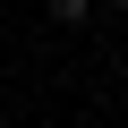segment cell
<instances>
[{"mask_svg": "<svg viewBox=\"0 0 128 128\" xmlns=\"http://www.w3.org/2000/svg\"><path fill=\"white\" fill-rule=\"evenodd\" d=\"M120 86H128V60H120Z\"/></svg>", "mask_w": 128, "mask_h": 128, "instance_id": "1", "label": "cell"}]
</instances>
